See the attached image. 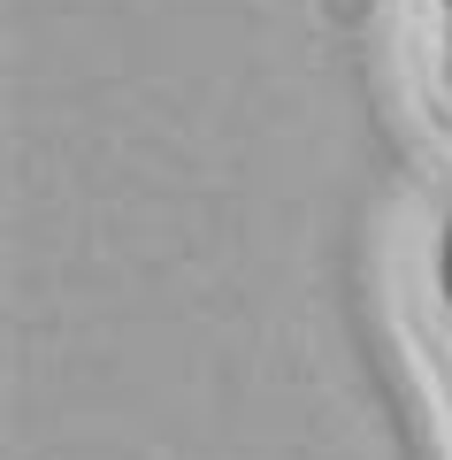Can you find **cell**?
Instances as JSON below:
<instances>
[{"mask_svg":"<svg viewBox=\"0 0 452 460\" xmlns=\"http://www.w3.org/2000/svg\"><path fill=\"white\" fill-rule=\"evenodd\" d=\"M437 284H445V314H452V223H445V246H437Z\"/></svg>","mask_w":452,"mask_h":460,"instance_id":"1","label":"cell"},{"mask_svg":"<svg viewBox=\"0 0 452 460\" xmlns=\"http://www.w3.org/2000/svg\"><path fill=\"white\" fill-rule=\"evenodd\" d=\"M445 69H452V0H445Z\"/></svg>","mask_w":452,"mask_h":460,"instance_id":"2","label":"cell"}]
</instances>
